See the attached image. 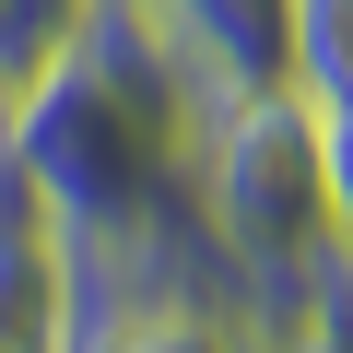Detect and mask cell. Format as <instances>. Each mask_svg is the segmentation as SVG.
Returning a JSON list of instances; mask_svg holds the SVG:
<instances>
[{
    "label": "cell",
    "mask_w": 353,
    "mask_h": 353,
    "mask_svg": "<svg viewBox=\"0 0 353 353\" xmlns=\"http://www.w3.org/2000/svg\"><path fill=\"white\" fill-rule=\"evenodd\" d=\"M201 130L212 106L165 59L141 0H83V24L12 94V165L71 236H118V224L201 201Z\"/></svg>",
    "instance_id": "cell-1"
},
{
    "label": "cell",
    "mask_w": 353,
    "mask_h": 353,
    "mask_svg": "<svg viewBox=\"0 0 353 353\" xmlns=\"http://www.w3.org/2000/svg\"><path fill=\"white\" fill-rule=\"evenodd\" d=\"M201 224L224 236V259L259 283L271 341H283V283L306 271V248L330 236V189H318V106L306 94H248L212 106L201 130Z\"/></svg>",
    "instance_id": "cell-2"
},
{
    "label": "cell",
    "mask_w": 353,
    "mask_h": 353,
    "mask_svg": "<svg viewBox=\"0 0 353 353\" xmlns=\"http://www.w3.org/2000/svg\"><path fill=\"white\" fill-rule=\"evenodd\" d=\"M141 24L165 36L201 106L294 94V0H141Z\"/></svg>",
    "instance_id": "cell-3"
},
{
    "label": "cell",
    "mask_w": 353,
    "mask_h": 353,
    "mask_svg": "<svg viewBox=\"0 0 353 353\" xmlns=\"http://www.w3.org/2000/svg\"><path fill=\"white\" fill-rule=\"evenodd\" d=\"M59 341H71V224L0 153V353H59Z\"/></svg>",
    "instance_id": "cell-4"
},
{
    "label": "cell",
    "mask_w": 353,
    "mask_h": 353,
    "mask_svg": "<svg viewBox=\"0 0 353 353\" xmlns=\"http://www.w3.org/2000/svg\"><path fill=\"white\" fill-rule=\"evenodd\" d=\"M283 341H306V353H353V236H318L306 271L283 283Z\"/></svg>",
    "instance_id": "cell-5"
},
{
    "label": "cell",
    "mask_w": 353,
    "mask_h": 353,
    "mask_svg": "<svg viewBox=\"0 0 353 353\" xmlns=\"http://www.w3.org/2000/svg\"><path fill=\"white\" fill-rule=\"evenodd\" d=\"M294 94L318 118L353 106V0H294Z\"/></svg>",
    "instance_id": "cell-6"
},
{
    "label": "cell",
    "mask_w": 353,
    "mask_h": 353,
    "mask_svg": "<svg viewBox=\"0 0 353 353\" xmlns=\"http://www.w3.org/2000/svg\"><path fill=\"white\" fill-rule=\"evenodd\" d=\"M318 189H330V236H353V106L318 118Z\"/></svg>",
    "instance_id": "cell-7"
}]
</instances>
